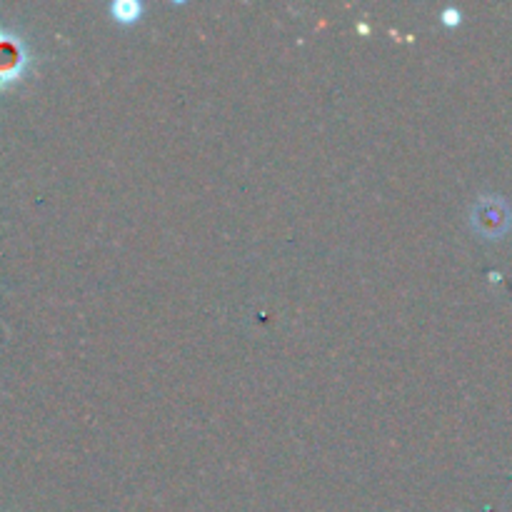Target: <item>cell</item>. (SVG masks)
<instances>
[{
    "instance_id": "obj_4",
    "label": "cell",
    "mask_w": 512,
    "mask_h": 512,
    "mask_svg": "<svg viewBox=\"0 0 512 512\" xmlns=\"http://www.w3.org/2000/svg\"><path fill=\"white\" fill-rule=\"evenodd\" d=\"M443 20L448 25H458L460 23V13H458V10H448V13H443Z\"/></svg>"
},
{
    "instance_id": "obj_3",
    "label": "cell",
    "mask_w": 512,
    "mask_h": 512,
    "mask_svg": "<svg viewBox=\"0 0 512 512\" xmlns=\"http://www.w3.org/2000/svg\"><path fill=\"white\" fill-rule=\"evenodd\" d=\"M143 13V5L133 3V0H120V3L113 5V15L120 23H133V20L140 18Z\"/></svg>"
},
{
    "instance_id": "obj_2",
    "label": "cell",
    "mask_w": 512,
    "mask_h": 512,
    "mask_svg": "<svg viewBox=\"0 0 512 512\" xmlns=\"http://www.w3.org/2000/svg\"><path fill=\"white\" fill-rule=\"evenodd\" d=\"M28 65L23 43L8 33H0V88L15 83Z\"/></svg>"
},
{
    "instance_id": "obj_1",
    "label": "cell",
    "mask_w": 512,
    "mask_h": 512,
    "mask_svg": "<svg viewBox=\"0 0 512 512\" xmlns=\"http://www.w3.org/2000/svg\"><path fill=\"white\" fill-rule=\"evenodd\" d=\"M470 225L480 238L500 240L510 233L512 228V208L505 198H480L470 210Z\"/></svg>"
}]
</instances>
